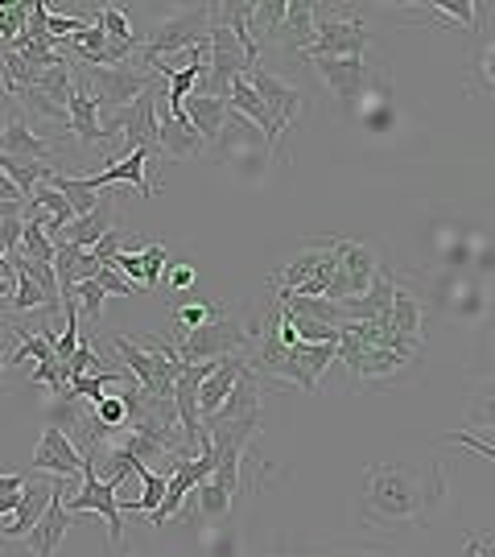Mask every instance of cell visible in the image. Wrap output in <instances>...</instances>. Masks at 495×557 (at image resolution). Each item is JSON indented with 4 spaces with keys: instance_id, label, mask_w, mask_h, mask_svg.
<instances>
[{
    "instance_id": "6da1fadb",
    "label": "cell",
    "mask_w": 495,
    "mask_h": 557,
    "mask_svg": "<svg viewBox=\"0 0 495 557\" xmlns=\"http://www.w3.org/2000/svg\"><path fill=\"white\" fill-rule=\"evenodd\" d=\"M446 504V475L442 462H376L359 483L356 517L368 529L396 533V529H425Z\"/></svg>"
},
{
    "instance_id": "7a4b0ae2",
    "label": "cell",
    "mask_w": 495,
    "mask_h": 557,
    "mask_svg": "<svg viewBox=\"0 0 495 557\" xmlns=\"http://www.w3.org/2000/svg\"><path fill=\"white\" fill-rule=\"evenodd\" d=\"M112 347L120 351L124 359V368L133 372V380L140 384V393H149V397L158 400H170L174 397V380L182 376V356L178 347L170 343V338L161 335H145V338H128V335H116L112 338Z\"/></svg>"
},
{
    "instance_id": "3957f363",
    "label": "cell",
    "mask_w": 495,
    "mask_h": 557,
    "mask_svg": "<svg viewBox=\"0 0 495 557\" xmlns=\"http://www.w3.org/2000/svg\"><path fill=\"white\" fill-rule=\"evenodd\" d=\"M252 338H257V322L236 319L223 306H215V314L195 326L190 335H182L178 347L182 363H198V359H227V356H252Z\"/></svg>"
},
{
    "instance_id": "277c9868",
    "label": "cell",
    "mask_w": 495,
    "mask_h": 557,
    "mask_svg": "<svg viewBox=\"0 0 495 557\" xmlns=\"http://www.w3.org/2000/svg\"><path fill=\"white\" fill-rule=\"evenodd\" d=\"M372 46V34L359 17H351L343 4H314V41L301 54V62L314 59H363Z\"/></svg>"
},
{
    "instance_id": "5b68a950",
    "label": "cell",
    "mask_w": 495,
    "mask_h": 557,
    "mask_svg": "<svg viewBox=\"0 0 495 557\" xmlns=\"http://www.w3.org/2000/svg\"><path fill=\"white\" fill-rule=\"evenodd\" d=\"M207 34H211V4H190L170 21H161L158 29L140 41V66L182 54L190 46H207Z\"/></svg>"
},
{
    "instance_id": "8992f818",
    "label": "cell",
    "mask_w": 495,
    "mask_h": 557,
    "mask_svg": "<svg viewBox=\"0 0 495 557\" xmlns=\"http://www.w3.org/2000/svg\"><path fill=\"white\" fill-rule=\"evenodd\" d=\"M116 499H120L116 479H99L96 462H87V458H83L79 492H75L71 499H62V508H66L71 517H87V512L103 517V524H108V541H112V545H124V517H120Z\"/></svg>"
},
{
    "instance_id": "52a82bcc",
    "label": "cell",
    "mask_w": 495,
    "mask_h": 557,
    "mask_svg": "<svg viewBox=\"0 0 495 557\" xmlns=\"http://www.w3.org/2000/svg\"><path fill=\"white\" fill-rule=\"evenodd\" d=\"M83 87L91 91V100L99 103H112V112L116 108H128V103L145 96L149 87H153V71H145V66H133V62H124V66H83Z\"/></svg>"
},
{
    "instance_id": "ba28073f",
    "label": "cell",
    "mask_w": 495,
    "mask_h": 557,
    "mask_svg": "<svg viewBox=\"0 0 495 557\" xmlns=\"http://www.w3.org/2000/svg\"><path fill=\"white\" fill-rule=\"evenodd\" d=\"M158 158V149H133V153H124V158L108 161L99 174H87V178H71L75 190H87V195H96V190H108V186H137L140 199H153L158 190H153V182L145 178V170H149V161Z\"/></svg>"
},
{
    "instance_id": "9c48e42d",
    "label": "cell",
    "mask_w": 495,
    "mask_h": 557,
    "mask_svg": "<svg viewBox=\"0 0 495 557\" xmlns=\"http://www.w3.org/2000/svg\"><path fill=\"white\" fill-rule=\"evenodd\" d=\"M75 483H83V475L79 479H54V496H50V504H46V512H41L38 524L25 533V549H29L34 557H54L59 541L66 537V529L75 524V517L62 508V496H66V492H79Z\"/></svg>"
},
{
    "instance_id": "30bf717a",
    "label": "cell",
    "mask_w": 495,
    "mask_h": 557,
    "mask_svg": "<svg viewBox=\"0 0 495 557\" xmlns=\"http://www.w3.org/2000/svg\"><path fill=\"white\" fill-rule=\"evenodd\" d=\"M59 153V140H46L38 128H29V120L21 116L17 108H9L4 116V128H0V158H13V161H41L50 165Z\"/></svg>"
},
{
    "instance_id": "8fae6325",
    "label": "cell",
    "mask_w": 495,
    "mask_h": 557,
    "mask_svg": "<svg viewBox=\"0 0 495 557\" xmlns=\"http://www.w3.org/2000/svg\"><path fill=\"white\" fill-rule=\"evenodd\" d=\"M331 248H335L338 260V281H343V298H359L368 294V285L376 281L380 273V257L368 248V244H356V239H338L331 236Z\"/></svg>"
},
{
    "instance_id": "7c38bea8",
    "label": "cell",
    "mask_w": 495,
    "mask_h": 557,
    "mask_svg": "<svg viewBox=\"0 0 495 557\" xmlns=\"http://www.w3.org/2000/svg\"><path fill=\"white\" fill-rule=\"evenodd\" d=\"M314 75L326 87H331V96H338V103L351 112L356 100L368 91V79H372V66L363 59H314Z\"/></svg>"
},
{
    "instance_id": "4fadbf2b",
    "label": "cell",
    "mask_w": 495,
    "mask_h": 557,
    "mask_svg": "<svg viewBox=\"0 0 495 557\" xmlns=\"http://www.w3.org/2000/svg\"><path fill=\"white\" fill-rule=\"evenodd\" d=\"M34 471L54 479H79L83 475V455L75 450V442L62 434V425H46L38 438V450H34Z\"/></svg>"
},
{
    "instance_id": "5bb4252c",
    "label": "cell",
    "mask_w": 495,
    "mask_h": 557,
    "mask_svg": "<svg viewBox=\"0 0 495 557\" xmlns=\"http://www.w3.org/2000/svg\"><path fill=\"white\" fill-rule=\"evenodd\" d=\"M116 227V195H99L96 211H87V215H79V220H71L62 232H54L50 236V244H71V248H96L99 236H108Z\"/></svg>"
},
{
    "instance_id": "9a60e30c",
    "label": "cell",
    "mask_w": 495,
    "mask_h": 557,
    "mask_svg": "<svg viewBox=\"0 0 495 557\" xmlns=\"http://www.w3.org/2000/svg\"><path fill=\"white\" fill-rule=\"evenodd\" d=\"M244 79L252 83V91H257L260 100H264V108L273 112V120L281 124V133H289V128H294V120L301 116V91L289 87L285 79H277V75L260 71V66H252Z\"/></svg>"
},
{
    "instance_id": "2e32d148",
    "label": "cell",
    "mask_w": 495,
    "mask_h": 557,
    "mask_svg": "<svg viewBox=\"0 0 495 557\" xmlns=\"http://www.w3.org/2000/svg\"><path fill=\"white\" fill-rule=\"evenodd\" d=\"M227 108H232L236 116L252 120L260 133H264V149H269V153L281 161V137H285V133H281V124L273 120V112L264 108V100H260L257 91H252V83L244 79V75H239V79L227 87Z\"/></svg>"
},
{
    "instance_id": "e0dca14e",
    "label": "cell",
    "mask_w": 495,
    "mask_h": 557,
    "mask_svg": "<svg viewBox=\"0 0 495 557\" xmlns=\"http://www.w3.org/2000/svg\"><path fill=\"white\" fill-rule=\"evenodd\" d=\"M50 496H54V479H25V487H21V499L17 508L9 512V517H0L4 524H0V533L9 541H21L34 524H38V517L46 512V504H50Z\"/></svg>"
},
{
    "instance_id": "ac0fdd59",
    "label": "cell",
    "mask_w": 495,
    "mask_h": 557,
    "mask_svg": "<svg viewBox=\"0 0 495 557\" xmlns=\"http://www.w3.org/2000/svg\"><path fill=\"white\" fill-rule=\"evenodd\" d=\"M108 264H112V269H116V273L128 281V285H145L149 294H158V289H161V273H165L170 257H165V248H161V244H149V248H140V252H124V248H120V252L108 260Z\"/></svg>"
},
{
    "instance_id": "d6986e66",
    "label": "cell",
    "mask_w": 495,
    "mask_h": 557,
    "mask_svg": "<svg viewBox=\"0 0 495 557\" xmlns=\"http://www.w3.org/2000/svg\"><path fill=\"white\" fill-rule=\"evenodd\" d=\"M66 133L71 137H79L83 145H112V137L103 133V120H99V108L91 100V91L83 87V79L75 75V91H71V100H66Z\"/></svg>"
},
{
    "instance_id": "ffe728a7",
    "label": "cell",
    "mask_w": 495,
    "mask_h": 557,
    "mask_svg": "<svg viewBox=\"0 0 495 557\" xmlns=\"http://www.w3.org/2000/svg\"><path fill=\"white\" fill-rule=\"evenodd\" d=\"M257 413H260V380L252 368H244V372L236 376V384H232L227 400H223L202 425H207V430H211V425H232V421L257 418Z\"/></svg>"
},
{
    "instance_id": "44dd1931",
    "label": "cell",
    "mask_w": 495,
    "mask_h": 557,
    "mask_svg": "<svg viewBox=\"0 0 495 557\" xmlns=\"http://www.w3.org/2000/svg\"><path fill=\"white\" fill-rule=\"evenodd\" d=\"M273 41H277L281 50H289V54L301 59L310 50V41H314V4L310 0H285V13H281Z\"/></svg>"
},
{
    "instance_id": "7402d4cb",
    "label": "cell",
    "mask_w": 495,
    "mask_h": 557,
    "mask_svg": "<svg viewBox=\"0 0 495 557\" xmlns=\"http://www.w3.org/2000/svg\"><path fill=\"white\" fill-rule=\"evenodd\" d=\"M161 96H165V87H161ZM161 96H158V153L161 158H170V161H186V158H195V153H202V149H207L202 137H198L190 124L170 120Z\"/></svg>"
},
{
    "instance_id": "603a6c76",
    "label": "cell",
    "mask_w": 495,
    "mask_h": 557,
    "mask_svg": "<svg viewBox=\"0 0 495 557\" xmlns=\"http://www.w3.org/2000/svg\"><path fill=\"white\" fill-rule=\"evenodd\" d=\"M227 120H232L227 100H211V96H195V91L186 96V124L202 137V145H219L227 133Z\"/></svg>"
},
{
    "instance_id": "cb8c5ba5",
    "label": "cell",
    "mask_w": 495,
    "mask_h": 557,
    "mask_svg": "<svg viewBox=\"0 0 495 557\" xmlns=\"http://www.w3.org/2000/svg\"><path fill=\"white\" fill-rule=\"evenodd\" d=\"M244 368H248V359H244V356L219 359L215 372H211V376L198 384V418L207 421L219 409V405L227 400V393H232V384H236V376L244 372Z\"/></svg>"
},
{
    "instance_id": "d4e9b609",
    "label": "cell",
    "mask_w": 495,
    "mask_h": 557,
    "mask_svg": "<svg viewBox=\"0 0 495 557\" xmlns=\"http://www.w3.org/2000/svg\"><path fill=\"white\" fill-rule=\"evenodd\" d=\"M388 331L396 338H405V343H413V347L425 343V306L409 289H400V285H396L393 306H388Z\"/></svg>"
},
{
    "instance_id": "484cf974",
    "label": "cell",
    "mask_w": 495,
    "mask_h": 557,
    "mask_svg": "<svg viewBox=\"0 0 495 557\" xmlns=\"http://www.w3.org/2000/svg\"><path fill=\"white\" fill-rule=\"evenodd\" d=\"M4 257H9L13 273H17V285H13V298H9V306H13L17 314H29V310H46V314H59L62 301L50 298V294L41 289L38 281H34L29 273H25V269H21V252H17V248H9Z\"/></svg>"
},
{
    "instance_id": "4316f807",
    "label": "cell",
    "mask_w": 495,
    "mask_h": 557,
    "mask_svg": "<svg viewBox=\"0 0 495 557\" xmlns=\"http://www.w3.org/2000/svg\"><path fill=\"white\" fill-rule=\"evenodd\" d=\"M479 13H483V4H471V0H434V4L413 9V17L437 21L442 29H467V34H475Z\"/></svg>"
},
{
    "instance_id": "83f0119b",
    "label": "cell",
    "mask_w": 495,
    "mask_h": 557,
    "mask_svg": "<svg viewBox=\"0 0 495 557\" xmlns=\"http://www.w3.org/2000/svg\"><path fill=\"white\" fill-rule=\"evenodd\" d=\"M281 13H285V0H260V4H252V17H248V34H252V41H264L277 34L281 25Z\"/></svg>"
},
{
    "instance_id": "f1b7e54d",
    "label": "cell",
    "mask_w": 495,
    "mask_h": 557,
    "mask_svg": "<svg viewBox=\"0 0 495 557\" xmlns=\"http://www.w3.org/2000/svg\"><path fill=\"white\" fill-rule=\"evenodd\" d=\"M17 252L25 260H41V264H54V244L46 236V227L41 223H29L21 227V239H17Z\"/></svg>"
},
{
    "instance_id": "f546056e",
    "label": "cell",
    "mask_w": 495,
    "mask_h": 557,
    "mask_svg": "<svg viewBox=\"0 0 495 557\" xmlns=\"http://www.w3.org/2000/svg\"><path fill=\"white\" fill-rule=\"evenodd\" d=\"M96 25L103 29V38L108 41H140V34L133 29V21L124 17V9H120V4H99Z\"/></svg>"
},
{
    "instance_id": "4dcf8cb0",
    "label": "cell",
    "mask_w": 495,
    "mask_h": 557,
    "mask_svg": "<svg viewBox=\"0 0 495 557\" xmlns=\"http://www.w3.org/2000/svg\"><path fill=\"white\" fill-rule=\"evenodd\" d=\"M71 301H75V310H79L83 319L99 322V314H103V301H108V294L99 289V281H79V285L71 289Z\"/></svg>"
},
{
    "instance_id": "1f68e13d",
    "label": "cell",
    "mask_w": 495,
    "mask_h": 557,
    "mask_svg": "<svg viewBox=\"0 0 495 557\" xmlns=\"http://www.w3.org/2000/svg\"><path fill=\"white\" fill-rule=\"evenodd\" d=\"M91 413H96L108 430H128V409H124V400H120V393H103V397L91 405Z\"/></svg>"
},
{
    "instance_id": "d6a6232c",
    "label": "cell",
    "mask_w": 495,
    "mask_h": 557,
    "mask_svg": "<svg viewBox=\"0 0 495 557\" xmlns=\"http://www.w3.org/2000/svg\"><path fill=\"white\" fill-rule=\"evenodd\" d=\"M211 314H215V306H202V301H186V306H178V310H174V322H178V338L190 335L195 326H202V322L211 319ZM178 338H174V343H178Z\"/></svg>"
},
{
    "instance_id": "836d02e7",
    "label": "cell",
    "mask_w": 495,
    "mask_h": 557,
    "mask_svg": "<svg viewBox=\"0 0 495 557\" xmlns=\"http://www.w3.org/2000/svg\"><path fill=\"white\" fill-rule=\"evenodd\" d=\"M99 359H96V351H91V347H87V343H79V347H75V356L66 359V363H62V380H75V376H87V372H91V368H96Z\"/></svg>"
},
{
    "instance_id": "e575fe53",
    "label": "cell",
    "mask_w": 495,
    "mask_h": 557,
    "mask_svg": "<svg viewBox=\"0 0 495 557\" xmlns=\"http://www.w3.org/2000/svg\"><path fill=\"white\" fill-rule=\"evenodd\" d=\"M25 479H29V475H0V517H9V512L17 508Z\"/></svg>"
},
{
    "instance_id": "d590c367",
    "label": "cell",
    "mask_w": 495,
    "mask_h": 557,
    "mask_svg": "<svg viewBox=\"0 0 495 557\" xmlns=\"http://www.w3.org/2000/svg\"><path fill=\"white\" fill-rule=\"evenodd\" d=\"M91 281H99V289H103V294H116V298H133V285L120 277L112 264H103V269H99V273Z\"/></svg>"
},
{
    "instance_id": "8d00e7d4",
    "label": "cell",
    "mask_w": 495,
    "mask_h": 557,
    "mask_svg": "<svg viewBox=\"0 0 495 557\" xmlns=\"http://www.w3.org/2000/svg\"><path fill=\"white\" fill-rule=\"evenodd\" d=\"M492 59H495V46H492V41H483V46H479V54H475L479 87H483V91H492V87H495V75H492Z\"/></svg>"
},
{
    "instance_id": "74e56055",
    "label": "cell",
    "mask_w": 495,
    "mask_h": 557,
    "mask_svg": "<svg viewBox=\"0 0 495 557\" xmlns=\"http://www.w3.org/2000/svg\"><path fill=\"white\" fill-rule=\"evenodd\" d=\"M87 252H91V260H96L99 269H103V264H108V260L120 252V227H112L108 236H99V244H96V248H87Z\"/></svg>"
},
{
    "instance_id": "f35d334b",
    "label": "cell",
    "mask_w": 495,
    "mask_h": 557,
    "mask_svg": "<svg viewBox=\"0 0 495 557\" xmlns=\"http://www.w3.org/2000/svg\"><path fill=\"white\" fill-rule=\"evenodd\" d=\"M442 442H458V446H471V450H479V458H487V462H495V446L492 442H479V438H471V434H467V430H462V434H446V438Z\"/></svg>"
},
{
    "instance_id": "ab89813d",
    "label": "cell",
    "mask_w": 495,
    "mask_h": 557,
    "mask_svg": "<svg viewBox=\"0 0 495 557\" xmlns=\"http://www.w3.org/2000/svg\"><path fill=\"white\" fill-rule=\"evenodd\" d=\"M21 227H25V220H0V252H9V248H17Z\"/></svg>"
},
{
    "instance_id": "60d3db41",
    "label": "cell",
    "mask_w": 495,
    "mask_h": 557,
    "mask_svg": "<svg viewBox=\"0 0 495 557\" xmlns=\"http://www.w3.org/2000/svg\"><path fill=\"white\" fill-rule=\"evenodd\" d=\"M190 285H195V269H190V264H174V269H170V289H174V294H186Z\"/></svg>"
},
{
    "instance_id": "b9f144b4",
    "label": "cell",
    "mask_w": 495,
    "mask_h": 557,
    "mask_svg": "<svg viewBox=\"0 0 495 557\" xmlns=\"http://www.w3.org/2000/svg\"><path fill=\"white\" fill-rule=\"evenodd\" d=\"M462 557H495L492 541H487V537H471V541H467V554H462Z\"/></svg>"
},
{
    "instance_id": "7bdbcfd3",
    "label": "cell",
    "mask_w": 495,
    "mask_h": 557,
    "mask_svg": "<svg viewBox=\"0 0 495 557\" xmlns=\"http://www.w3.org/2000/svg\"><path fill=\"white\" fill-rule=\"evenodd\" d=\"M0 202H25V199H21V190L4 178V174H0Z\"/></svg>"
},
{
    "instance_id": "ee69618b",
    "label": "cell",
    "mask_w": 495,
    "mask_h": 557,
    "mask_svg": "<svg viewBox=\"0 0 495 557\" xmlns=\"http://www.w3.org/2000/svg\"><path fill=\"white\" fill-rule=\"evenodd\" d=\"M4 363H9V356H4V351H0V380H4Z\"/></svg>"
},
{
    "instance_id": "f6af8a7d",
    "label": "cell",
    "mask_w": 495,
    "mask_h": 557,
    "mask_svg": "<svg viewBox=\"0 0 495 557\" xmlns=\"http://www.w3.org/2000/svg\"><path fill=\"white\" fill-rule=\"evenodd\" d=\"M338 557H368V554H338Z\"/></svg>"
},
{
    "instance_id": "bcb514c9",
    "label": "cell",
    "mask_w": 495,
    "mask_h": 557,
    "mask_svg": "<svg viewBox=\"0 0 495 557\" xmlns=\"http://www.w3.org/2000/svg\"><path fill=\"white\" fill-rule=\"evenodd\" d=\"M128 557H133V554H128Z\"/></svg>"
}]
</instances>
